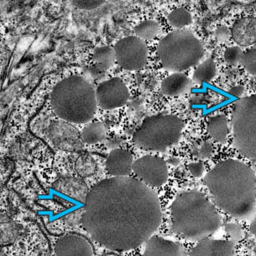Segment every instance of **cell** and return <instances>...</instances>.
Masks as SVG:
<instances>
[{
    "label": "cell",
    "instance_id": "83f0119b",
    "mask_svg": "<svg viewBox=\"0 0 256 256\" xmlns=\"http://www.w3.org/2000/svg\"><path fill=\"white\" fill-rule=\"evenodd\" d=\"M226 231L228 236H229V240L236 242L240 240L244 236V230L238 224H226Z\"/></svg>",
    "mask_w": 256,
    "mask_h": 256
},
{
    "label": "cell",
    "instance_id": "cb8c5ba5",
    "mask_svg": "<svg viewBox=\"0 0 256 256\" xmlns=\"http://www.w3.org/2000/svg\"><path fill=\"white\" fill-rule=\"evenodd\" d=\"M160 30L158 22L153 20H146L138 24L134 28L136 36L143 40L154 39Z\"/></svg>",
    "mask_w": 256,
    "mask_h": 256
},
{
    "label": "cell",
    "instance_id": "9a60e30c",
    "mask_svg": "<svg viewBox=\"0 0 256 256\" xmlns=\"http://www.w3.org/2000/svg\"><path fill=\"white\" fill-rule=\"evenodd\" d=\"M231 36L240 46L256 44V18L244 16L236 20L232 28Z\"/></svg>",
    "mask_w": 256,
    "mask_h": 256
},
{
    "label": "cell",
    "instance_id": "d6a6232c",
    "mask_svg": "<svg viewBox=\"0 0 256 256\" xmlns=\"http://www.w3.org/2000/svg\"><path fill=\"white\" fill-rule=\"evenodd\" d=\"M244 88L242 86H236L232 88L229 90V93L234 96L240 97L244 94Z\"/></svg>",
    "mask_w": 256,
    "mask_h": 256
},
{
    "label": "cell",
    "instance_id": "44dd1931",
    "mask_svg": "<svg viewBox=\"0 0 256 256\" xmlns=\"http://www.w3.org/2000/svg\"><path fill=\"white\" fill-rule=\"evenodd\" d=\"M106 130L104 123L93 122L82 130L81 138L84 143L95 144L102 141L106 137Z\"/></svg>",
    "mask_w": 256,
    "mask_h": 256
},
{
    "label": "cell",
    "instance_id": "ffe728a7",
    "mask_svg": "<svg viewBox=\"0 0 256 256\" xmlns=\"http://www.w3.org/2000/svg\"><path fill=\"white\" fill-rule=\"evenodd\" d=\"M218 69L216 62L211 59L206 60L201 63L194 70L193 80L196 84L210 83L216 78Z\"/></svg>",
    "mask_w": 256,
    "mask_h": 256
},
{
    "label": "cell",
    "instance_id": "f546056e",
    "mask_svg": "<svg viewBox=\"0 0 256 256\" xmlns=\"http://www.w3.org/2000/svg\"><path fill=\"white\" fill-rule=\"evenodd\" d=\"M214 36L218 42L224 44L230 37L231 31H230L228 28L225 26H218L214 32Z\"/></svg>",
    "mask_w": 256,
    "mask_h": 256
},
{
    "label": "cell",
    "instance_id": "6da1fadb",
    "mask_svg": "<svg viewBox=\"0 0 256 256\" xmlns=\"http://www.w3.org/2000/svg\"><path fill=\"white\" fill-rule=\"evenodd\" d=\"M82 224L99 244L117 252L146 242L160 226L158 196L136 178L112 177L89 190Z\"/></svg>",
    "mask_w": 256,
    "mask_h": 256
},
{
    "label": "cell",
    "instance_id": "2e32d148",
    "mask_svg": "<svg viewBox=\"0 0 256 256\" xmlns=\"http://www.w3.org/2000/svg\"><path fill=\"white\" fill-rule=\"evenodd\" d=\"M192 80L182 72H174L162 80V90L164 94L170 96L186 94L192 89Z\"/></svg>",
    "mask_w": 256,
    "mask_h": 256
},
{
    "label": "cell",
    "instance_id": "8992f818",
    "mask_svg": "<svg viewBox=\"0 0 256 256\" xmlns=\"http://www.w3.org/2000/svg\"><path fill=\"white\" fill-rule=\"evenodd\" d=\"M184 126L182 120L176 116H152L144 120L134 132L132 140L144 150L165 152L180 141Z\"/></svg>",
    "mask_w": 256,
    "mask_h": 256
},
{
    "label": "cell",
    "instance_id": "9c48e42d",
    "mask_svg": "<svg viewBox=\"0 0 256 256\" xmlns=\"http://www.w3.org/2000/svg\"><path fill=\"white\" fill-rule=\"evenodd\" d=\"M132 172L136 178L150 188H158L168 181L169 170L167 162L158 156H142L134 162Z\"/></svg>",
    "mask_w": 256,
    "mask_h": 256
},
{
    "label": "cell",
    "instance_id": "5bb4252c",
    "mask_svg": "<svg viewBox=\"0 0 256 256\" xmlns=\"http://www.w3.org/2000/svg\"><path fill=\"white\" fill-rule=\"evenodd\" d=\"M134 156L125 149H114L106 160V170L114 177H128L132 172Z\"/></svg>",
    "mask_w": 256,
    "mask_h": 256
},
{
    "label": "cell",
    "instance_id": "3957f363",
    "mask_svg": "<svg viewBox=\"0 0 256 256\" xmlns=\"http://www.w3.org/2000/svg\"><path fill=\"white\" fill-rule=\"evenodd\" d=\"M170 208L172 229L186 240L199 242L221 227L222 218L216 204L200 190L179 194Z\"/></svg>",
    "mask_w": 256,
    "mask_h": 256
},
{
    "label": "cell",
    "instance_id": "4fadbf2b",
    "mask_svg": "<svg viewBox=\"0 0 256 256\" xmlns=\"http://www.w3.org/2000/svg\"><path fill=\"white\" fill-rule=\"evenodd\" d=\"M142 256H186V254L180 242L153 235L146 242Z\"/></svg>",
    "mask_w": 256,
    "mask_h": 256
},
{
    "label": "cell",
    "instance_id": "d4e9b609",
    "mask_svg": "<svg viewBox=\"0 0 256 256\" xmlns=\"http://www.w3.org/2000/svg\"><path fill=\"white\" fill-rule=\"evenodd\" d=\"M96 166L93 160L88 158H80L76 162V173L83 178L91 176L96 172Z\"/></svg>",
    "mask_w": 256,
    "mask_h": 256
},
{
    "label": "cell",
    "instance_id": "f1b7e54d",
    "mask_svg": "<svg viewBox=\"0 0 256 256\" xmlns=\"http://www.w3.org/2000/svg\"><path fill=\"white\" fill-rule=\"evenodd\" d=\"M104 3V1H72V4L76 7V8L81 9V10H93V9L98 8Z\"/></svg>",
    "mask_w": 256,
    "mask_h": 256
},
{
    "label": "cell",
    "instance_id": "d6986e66",
    "mask_svg": "<svg viewBox=\"0 0 256 256\" xmlns=\"http://www.w3.org/2000/svg\"><path fill=\"white\" fill-rule=\"evenodd\" d=\"M92 60L96 63V68L100 72H106L116 61L114 48L110 46L97 48L93 54Z\"/></svg>",
    "mask_w": 256,
    "mask_h": 256
},
{
    "label": "cell",
    "instance_id": "e0dca14e",
    "mask_svg": "<svg viewBox=\"0 0 256 256\" xmlns=\"http://www.w3.org/2000/svg\"><path fill=\"white\" fill-rule=\"evenodd\" d=\"M207 132L210 137L218 143L224 144L228 140L230 128L228 120L224 115L214 116L208 120Z\"/></svg>",
    "mask_w": 256,
    "mask_h": 256
},
{
    "label": "cell",
    "instance_id": "484cf974",
    "mask_svg": "<svg viewBox=\"0 0 256 256\" xmlns=\"http://www.w3.org/2000/svg\"><path fill=\"white\" fill-rule=\"evenodd\" d=\"M240 64L248 74L256 76V46L244 53Z\"/></svg>",
    "mask_w": 256,
    "mask_h": 256
},
{
    "label": "cell",
    "instance_id": "836d02e7",
    "mask_svg": "<svg viewBox=\"0 0 256 256\" xmlns=\"http://www.w3.org/2000/svg\"><path fill=\"white\" fill-rule=\"evenodd\" d=\"M250 232L256 238V218H254L250 226Z\"/></svg>",
    "mask_w": 256,
    "mask_h": 256
},
{
    "label": "cell",
    "instance_id": "5b68a950",
    "mask_svg": "<svg viewBox=\"0 0 256 256\" xmlns=\"http://www.w3.org/2000/svg\"><path fill=\"white\" fill-rule=\"evenodd\" d=\"M158 60L168 72H182L197 65L204 55L200 41L186 30L172 32L160 40Z\"/></svg>",
    "mask_w": 256,
    "mask_h": 256
},
{
    "label": "cell",
    "instance_id": "7c38bea8",
    "mask_svg": "<svg viewBox=\"0 0 256 256\" xmlns=\"http://www.w3.org/2000/svg\"><path fill=\"white\" fill-rule=\"evenodd\" d=\"M188 256H236V246L230 240L207 238L199 241Z\"/></svg>",
    "mask_w": 256,
    "mask_h": 256
},
{
    "label": "cell",
    "instance_id": "1f68e13d",
    "mask_svg": "<svg viewBox=\"0 0 256 256\" xmlns=\"http://www.w3.org/2000/svg\"><path fill=\"white\" fill-rule=\"evenodd\" d=\"M212 153L213 148L212 145L210 143H208V142L204 143L202 145L200 148L199 151H198V154H199L200 158H203V160L210 158Z\"/></svg>",
    "mask_w": 256,
    "mask_h": 256
},
{
    "label": "cell",
    "instance_id": "ba28073f",
    "mask_svg": "<svg viewBox=\"0 0 256 256\" xmlns=\"http://www.w3.org/2000/svg\"><path fill=\"white\" fill-rule=\"evenodd\" d=\"M114 48L118 64L125 70H138L146 64L148 48L145 41L137 36L124 37Z\"/></svg>",
    "mask_w": 256,
    "mask_h": 256
},
{
    "label": "cell",
    "instance_id": "ac0fdd59",
    "mask_svg": "<svg viewBox=\"0 0 256 256\" xmlns=\"http://www.w3.org/2000/svg\"><path fill=\"white\" fill-rule=\"evenodd\" d=\"M56 190H60L72 198H78L80 200H86L88 192L85 183L78 178H63L58 180L55 183Z\"/></svg>",
    "mask_w": 256,
    "mask_h": 256
},
{
    "label": "cell",
    "instance_id": "7a4b0ae2",
    "mask_svg": "<svg viewBox=\"0 0 256 256\" xmlns=\"http://www.w3.org/2000/svg\"><path fill=\"white\" fill-rule=\"evenodd\" d=\"M204 183L216 206L238 220L251 218L256 210V176L238 160L216 164L206 174Z\"/></svg>",
    "mask_w": 256,
    "mask_h": 256
},
{
    "label": "cell",
    "instance_id": "4316f807",
    "mask_svg": "<svg viewBox=\"0 0 256 256\" xmlns=\"http://www.w3.org/2000/svg\"><path fill=\"white\" fill-rule=\"evenodd\" d=\"M242 55H244V52L239 46H230L224 52V60L231 66H236L238 64H240Z\"/></svg>",
    "mask_w": 256,
    "mask_h": 256
},
{
    "label": "cell",
    "instance_id": "4dcf8cb0",
    "mask_svg": "<svg viewBox=\"0 0 256 256\" xmlns=\"http://www.w3.org/2000/svg\"><path fill=\"white\" fill-rule=\"evenodd\" d=\"M188 170L190 174L194 177L200 178L204 173V166L200 162H193L188 166Z\"/></svg>",
    "mask_w": 256,
    "mask_h": 256
},
{
    "label": "cell",
    "instance_id": "30bf717a",
    "mask_svg": "<svg viewBox=\"0 0 256 256\" xmlns=\"http://www.w3.org/2000/svg\"><path fill=\"white\" fill-rule=\"evenodd\" d=\"M96 96L99 108L111 110L124 106L130 98V92L120 78H113L99 84Z\"/></svg>",
    "mask_w": 256,
    "mask_h": 256
},
{
    "label": "cell",
    "instance_id": "52a82bcc",
    "mask_svg": "<svg viewBox=\"0 0 256 256\" xmlns=\"http://www.w3.org/2000/svg\"><path fill=\"white\" fill-rule=\"evenodd\" d=\"M233 144L241 154L256 160V94L238 99L232 117Z\"/></svg>",
    "mask_w": 256,
    "mask_h": 256
},
{
    "label": "cell",
    "instance_id": "e575fe53",
    "mask_svg": "<svg viewBox=\"0 0 256 256\" xmlns=\"http://www.w3.org/2000/svg\"><path fill=\"white\" fill-rule=\"evenodd\" d=\"M0 256H8L3 251L1 252V254H0Z\"/></svg>",
    "mask_w": 256,
    "mask_h": 256
},
{
    "label": "cell",
    "instance_id": "8fae6325",
    "mask_svg": "<svg viewBox=\"0 0 256 256\" xmlns=\"http://www.w3.org/2000/svg\"><path fill=\"white\" fill-rule=\"evenodd\" d=\"M56 256H94L92 246L84 238L76 234L60 237L56 242Z\"/></svg>",
    "mask_w": 256,
    "mask_h": 256
},
{
    "label": "cell",
    "instance_id": "277c9868",
    "mask_svg": "<svg viewBox=\"0 0 256 256\" xmlns=\"http://www.w3.org/2000/svg\"><path fill=\"white\" fill-rule=\"evenodd\" d=\"M52 109L68 122L84 124L96 113V90L82 76H71L56 84L51 94Z\"/></svg>",
    "mask_w": 256,
    "mask_h": 256
},
{
    "label": "cell",
    "instance_id": "7402d4cb",
    "mask_svg": "<svg viewBox=\"0 0 256 256\" xmlns=\"http://www.w3.org/2000/svg\"><path fill=\"white\" fill-rule=\"evenodd\" d=\"M18 228L10 218L6 214L1 216V244L6 246L18 238Z\"/></svg>",
    "mask_w": 256,
    "mask_h": 256
},
{
    "label": "cell",
    "instance_id": "603a6c76",
    "mask_svg": "<svg viewBox=\"0 0 256 256\" xmlns=\"http://www.w3.org/2000/svg\"><path fill=\"white\" fill-rule=\"evenodd\" d=\"M168 22L170 25L178 30L184 29L193 22L192 14L184 8H176L169 13Z\"/></svg>",
    "mask_w": 256,
    "mask_h": 256
}]
</instances>
